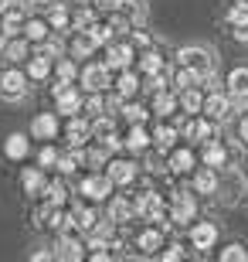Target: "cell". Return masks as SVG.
Listing matches in <instances>:
<instances>
[{
	"instance_id": "obj_39",
	"label": "cell",
	"mask_w": 248,
	"mask_h": 262,
	"mask_svg": "<svg viewBox=\"0 0 248 262\" xmlns=\"http://www.w3.org/2000/svg\"><path fill=\"white\" fill-rule=\"evenodd\" d=\"M173 85H177V92H184V89H194V85H200V75L194 72V68L181 65V72L173 75Z\"/></svg>"
},
{
	"instance_id": "obj_38",
	"label": "cell",
	"mask_w": 248,
	"mask_h": 262,
	"mask_svg": "<svg viewBox=\"0 0 248 262\" xmlns=\"http://www.w3.org/2000/svg\"><path fill=\"white\" fill-rule=\"evenodd\" d=\"M92 136H96L99 143H102V140H109V136H116V126H112V119L105 116V113H99V116H92Z\"/></svg>"
},
{
	"instance_id": "obj_43",
	"label": "cell",
	"mask_w": 248,
	"mask_h": 262,
	"mask_svg": "<svg viewBox=\"0 0 248 262\" xmlns=\"http://www.w3.org/2000/svg\"><path fill=\"white\" fill-rule=\"evenodd\" d=\"M41 55H48V58H61V55H65V41H61V38H58V34H55V38H44V41H41Z\"/></svg>"
},
{
	"instance_id": "obj_19",
	"label": "cell",
	"mask_w": 248,
	"mask_h": 262,
	"mask_svg": "<svg viewBox=\"0 0 248 262\" xmlns=\"http://www.w3.org/2000/svg\"><path fill=\"white\" fill-rule=\"evenodd\" d=\"M177 106H181L184 116H197L200 109H204V96H200V89H184V92H177Z\"/></svg>"
},
{
	"instance_id": "obj_15",
	"label": "cell",
	"mask_w": 248,
	"mask_h": 262,
	"mask_svg": "<svg viewBox=\"0 0 248 262\" xmlns=\"http://www.w3.org/2000/svg\"><path fill=\"white\" fill-rule=\"evenodd\" d=\"M200 160L208 167H214V170H221V167H228V146L218 143V140H204V154H200Z\"/></svg>"
},
{
	"instance_id": "obj_21",
	"label": "cell",
	"mask_w": 248,
	"mask_h": 262,
	"mask_svg": "<svg viewBox=\"0 0 248 262\" xmlns=\"http://www.w3.org/2000/svg\"><path fill=\"white\" fill-rule=\"evenodd\" d=\"M0 55H4V61H14V65H17V61L31 58V41L20 38V34H17V38H7V45H4Z\"/></svg>"
},
{
	"instance_id": "obj_35",
	"label": "cell",
	"mask_w": 248,
	"mask_h": 262,
	"mask_svg": "<svg viewBox=\"0 0 248 262\" xmlns=\"http://www.w3.org/2000/svg\"><path fill=\"white\" fill-rule=\"evenodd\" d=\"M48 24H51V31H65L68 24H72V17H68V10H65V4H51L48 7Z\"/></svg>"
},
{
	"instance_id": "obj_20",
	"label": "cell",
	"mask_w": 248,
	"mask_h": 262,
	"mask_svg": "<svg viewBox=\"0 0 248 262\" xmlns=\"http://www.w3.org/2000/svg\"><path fill=\"white\" fill-rule=\"evenodd\" d=\"M51 34V24H48V17H41V14H31L28 17V24H24V38L31 41V45H41V41Z\"/></svg>"
},
{
	"instance_id": "obj_46",
	"label": "cell",
	"mask_w": 248,
	"mask_h": 262,
	"mask_svg": "<svg viewBox=\"0 0 248 262\" xmlns=\"http://www.w3.org/2000/svg\"><path fill=\"white\" fill-rule=\"evenodd\" d=\"M88 31H92V38H96L99 48H102V45H109V41H112V34H116L109 24H99V20H92V28H88Z\"/></svg>"
},
{
	"instance_id": "obj_44",
	"label": "cell",
	"mask_w": 248,
	"mask_h": 262,
	"mask_svg": "<svg viewBox=\"0 0 248 262\" xmlns=\"http://www.w3.org/2000/svg\"><path fill=\"white\" fill-rule=\"evenodd\" d=\"M245 259H248V249L238 245V242H231V245L221 249V262H245Z\"/></svg>"
},
{
	"instance_id": "obj_54",
	"label": "cell",
	"mask_w": 248,
	"mask_h": 262,
	"mask_svg": "<svg viewBox=\"0 0 248 262\" xmlns=\"http://www.w3.org/2000/svg\"><path fill=\"white\" fill-rule=\"evenodd\" d=\"M31 259L34 262H48V259H55V249H51V252H31Z\"/></svg>"
},
{
	"instance_id": "obj_33",
	"label": "cell",
	"mask_w": 248,
	"mask_h": 262,
	"mask_svg": "<svg viewBox=\"0 0 248 262\" xmlns=\"http://www.w3.org/2000/svg\"><path fill=\"white\" fill-rule=\"evenodd\" d=\"M173 109H181L173 92H167V89H163V92H156V96H153V113H156V116H170Z\"/></svg>"
},
{
	"instance_id": "obj_34",
	"label": "cell",
	"mask_w": 248,
	"mask_h": 262,
	"mask_svg": "<svg viewBox=\"0 0 248 262\" xmlns=\"http://www.w3.org/2000/svg\"><path fill=\"white\" fill-rule=\"evenodd\" d=\"M123 10L129 14V20L136 24H146V17H150V7H146V0H123Z\"/></svg>"
},
{
	"instance_id": "obj_55",
	"label": "cell",
	"mask_w": 248,
	"mask_h": 262,
	"mask_svg": "<svg viewBox=\"0 0 248 262\" xmlns=\"http://www.w3.org/2000/svg\"><path fill=\"white\" fill-rule=\"evenodd\" d=\"M0 61H4V55H0Z\"/></svg>"
},
{
	"instance_id": "obj_11",
	"label": "cell",
	"mask_w": 248,
	"mask_h": 262,
	"mask_svg": "<svg viewBox=\"0 0 248 262\" xmlns=\"http://www.w3.org/2000/svg\"><path fill=\"white\" fill-rule=\"evenodd\" d=\"M82 249H85V245H82V238L75 235V225H72V228H65V232H61V242H58V249H55V259L75 262V259H82V255H85Z\"/></svg>"
},
{
	"instance_id": "obj_25",
	"label": "cell",
	"mask_w": 248,
	"mask_h": 262,
	"mask_svg": "<svg viewBox=\"0 0 248 262\" xmlns=\"http://www.w3.org/2000/svg\"><path fill=\"white\" fill-rule=\"evenodd\" d=\"M20 184H24V194H44V184H48V177L41 167H28L24 174H20Z\"/></svg>"
},
{
	"instance_id": "obj_10",
	"label": "cell",
	"mask_w": 248,
	"mask_h": 262,
	"mask_svg": "<svg viewBox=\"0 0 248 262\" xmlns=\"http://www.w3.org/2000/svg\"><path fill=\"white\" fill-rule=\"evenodd\" d=\"M136 214L140 218H146V222H163L160 228H167V218H163V201L156 191H146L140 201H136Z\"/></svg>"
},
{
	"instance_id": "obj_30",
	"label": "cell",
	"mask_w": 248,
	"mask_h": 262,
	"mask_svg": "<svg viewBox=\"0 0 248 262\" xmlns=\"http://www.w3.org/2000/svg\"><path fill=\"white\" fill-rule=\"evenodd\" d=\"M177 136H181V133H177V126H156V133H153V146H156L160 154H170Z\"/></svg>"
},
{
	"instance_id": "obj_50",
	"label": "cell",
	"mask_w": 248,
	"mask_h": 262,
	"mask_svg": "<svg viewBox=\"0 0 248 262\" xmlns=\"http://www.w3.org/2000/svg\"><path fill=\"white\" fill-rule=\"evenodd\" d=\"M38 160H41V167H58V150L55 146H44L38 154Z\"/></svg>"
},
{
	"instance_id": "obj_1",
	"label": "cell",
	"mask_w": 248,
	"mask_h": 262,
	"mask_svg": "<svg viewBox=\"0 0 248 262\" xmlns=\"http://www.w3.org/2000/svg\"><path fill=\"white\" fill-rule=\"evenodd\" d=\"M177 61L197 72L200 85H208L211 78H214V72H218V58H214L204 45H184V48H177Z\"/></svg>"
},
{
	"instance_id": "obj_13",
	"label": "cell",
	"mask_w": 248,
	"mask_h": 262,
	"mask_svg": "<svg viewBox=\"0 0 248 262\" xmlns=\"http://www.w3.org/2000/svg\"><path fill=\"white\" fill-rule=\"evenodd\" d=\"M31 136L34 140H55L58 136V116L55 113H38L31 119Z\"/></svg>"
},
{
	"instance_id": "obj_42",
	"label": "cell",
	"mask_w": 248,
	"mask_h": 262,
	"mask_svg": "<svg viewBox=\"0 0 248 262\" xmlns=\"http://www.w3.org/2000/svg\"><path fill=\"white\" fill-rule=\"evenodd\" d=\"M44 194H48V204H65L68 201V191L61 181H48L44 184Z\"/></svg>"
},
{
	"instance_id": "obj_18",
	"label": "cell",
	"mask_w": 248,
	"mask_h": 262,
	"mask_svg": "<svg viewBox=\"0 0 248 262\" xmlns=\"http://www.w3.org/2000/svg\"><path fill=\"white\" fill-rule=\"evenodd\" d=\"M218 184H221L218 170H214V167H208V164L194 174V191H197V194H218Z\"/></svg>"
},
{
	"instance_id": "obj_24",
	"label": "cell",
	"mask_w": 248,
	"mask_h": 262,
	"mask_svg": "<svg viewBox=\"0 0 248 262\" xmlns=\"http://www.w3.org/2000/svg\"><path fill=\"white\" fill-rule=\"evenodd\" d=\"M99 222H102V214H99L96 208H75V211H72V225H75L78 232H96Z\"/></svg>"
},
{
	"instance_id": "obj_27",
	"label": "cell",
	"mask_w": 248,
	"mask_h": 262,
	"mask_svg": "<svg viewBox=\"0 0 248 262\" xmlns=\"http://www.w3.org/2000/svg\"><path fill=\"white\" fill-rule=\"evenodd\" d=\"M51 68H55V58H48V55H34V58L28 61V78L31 82H44V78L51 75Z\"/></svg>"
},
{
	"instance_id": "obj_47",
	"label": "cell",
	"mask_w": 248,
	"mask_h": 262,
	"mask_svg": "<svg viewBox=\"0 0 248 262\" xmlns=\"http://www.w3.org/2000/svg\"><path fill=\"white\" fill-rule=\"evenodd\" d=\"M123 116L129 119V123H143V119H146V109L140 106V102H129V99H123Z\"/></svg>"
},
{
	"instance_id": "obj_3",
	"label": "cell",
	"mask_w": 248,
	"mask_h": 262,
	"mask_svg": "<svg viewBox=\"0 0 248 262\" xmlns=\"http://www.w3.org/2000/svg\"><path fill=\"white\" fill-rule=\"evenodd\" d=\"M78 82H82L85 92H105V89L112 85V72L105 68V61H88V65L82 68Z\"/></svg>"
},
{
	"instance_id": "obj_41",
	"label": "cell",
	"mask_w": 248,
	"mask_h": 262,
	"mask_svg": "<svg viewBox=\"0 0 248 262\" xmlns=\"http://www.w3.org/2000/svg\"><path fill=\"white\" fill-rule=\"evenodd\" d=\"M96 14H99L96 7H82V10H75V14H72V28H75V31H85V28H92V20H96Z\"/></svg>"
},
{
	"instance_id": "obj_17",
	"label": "cell",
	"mask_w": 248,
	"mask_h": 262,
	"mask_svg": "<svg viewBox=\"0 0 248 262\" xmlns=\"http://www.w3.org/2000/svg\"><path fill=\"white\" fill-rule=\"evenodd\" d=\"M150 146H153V136L143 129V123H133L129 133H126V150L129 154H146Z\"/></svg>"
},
{
	"instance_id": "obj_31",
	"label": "cell",
	"mask_w": 248,
	"mask_h": 262,
	"mask_svg": "<svg viewBox=\"0 0 248 262\" xmlns=\"http://www.w3.org/2000/svg\"><path fill=\"white\" fill-rule=\"evenodd\" d=\"M55 75H58V82H61V85H75V78H78L75 58H72V55H68V58H58V65H55Z\"/></svg>"
},
{
	"instance_id": "obj_53",
	"label": "cell",
	"mask_w": 248,
	"mask_h": 262,
	"mask_svg": "<svg viewBox=\"0 0 248 262\" xmlns=\"http://www.w3.org/2000/svg\"><path fill=\"white\" fill-rule=\"evenodd\" d=\"M238 140H241V143L248 146V116H245V119L238 123Z\"/></svg>"
},
{
	"instance_id": "obj_4",
	"label": "cell",
	"mask_w": 248,
	"mask_h": 262,
	"mask_svg": "<svg viewBox=\"0 0 248 262\" xmlns=\"http://www.w3.org/2000/svg\"><path fill=\"white\" fill-rule=\"evenodd\" d=\"M112 181H109V174H88L82 177V184H78V194H85L88 201H105V198H112Z\"/></svg>"
},
{
	"instance_id": "obj_49",
	"label": "cell",
	"mask_w": 248,
	"mask_h": 262,
	"mask_svg": "<svg viewBox=\"0 0 248 262\" xmlns=\"http://www.w3.org/2000/svg\"><path fill=\"white\" fill-rule=\"evenodd\" d=\"M92 7L99 14H112V10H123V0H92Z\"/></svg>"
},
{
	"instance_id": "obj_40",
	"label": "cell",
	"mask_w": 248,
	"mask_h": 262,
	"mask_svg": "<svg viewBox=\"0 0 248 262\" xmlns=\"http://www.w3.org/2000/svg\"><path fill=\"white\" fill-rule=\"evenodd\" d=\"M228 24H231V28L248 24V0H235V4L228 7Z\"/></svg>"
},
{
	"instance_id": "obj_32",
	"label": "cell",
	"mask_w": 248,
	"mask_h": 262,
	"mask_svg": "<svg viewBox=\"0 0 248 262\" xmlns=\"http://www.w3.org/2000/svg\"><path fill=\"white\" fill-rule=\"evenodd\" d=\"M167 167H170V170H177V174H187V170H191L194 167V154L191 150H170V160H167Z\"/></svg>"
},
{
	"instance_id": "obj_16",
	"label": "cell",
	"mask_w": 248,
	"mask_h": 262,
	"mask_svg": "<svg viewBox=\"0 0 248 262\" xmlns=\"http://www.w3.org/2000/svg\"><path fill=\"white\" fill-rule=\"evenodd\" d=\"M133 214H136V201H129L123 194H116L105 208V218H112V222H133Z\"/></svg>"
},
{
	"instance_id": "obj_23",
	"label": "cell",
	"mask_w": 248,
	"mask_h": 262,
	"mask_svg": "<svg viewBox=\"0 0 248 262\" xmlns=\"http://www.w3.org/2000/svg\"><path fill=\"white\" fill-rule=\"evenodd\" d=\"M88 140H92V123H85V119H78V116H68V143L78 150Z\"/></svg>"
},
{
	"instance_id": "obj_6",
	"label": "cell",
	"mask_w": 248,
	"mask_h": 262,
	"mask_svg": "<svg viewBox=\"0 0 248 262\" xmlns=\"http://www.w3.org/2000/svg\"><path fill=\"white\" fill-rule=\"evenodd\" d=\"M228 96H231V102H235V113L248 106V65L231 68V75H228Z\"/></svg>"
},
{
	"instance_id": "obj_12",
	"label": "cell",
	"mask_w": 248,
	"mask_h": 262,
	"mask_svg": "<svg viewBox=\"0 0 248 262\" xmlns=\"http://www.w3.org/2000/svg\"><path fill=\"white\" fill-rule=\"evenodd\" d=\"M96 38H92V31H75V38L68 41V55H72V58H92V55H96Z\"/></svg>"
},
{
	"instance_id": "obj_45",
	"label": "cell",
	"mask_w": 248,
	"mask_h": 262,
	"mask_svg": "<svg viewBox=\"0 0 248 262\" xmlns=\"http://www.w3.org/2000/svg\"><path fill=\"white\" fill-rule=\"evenodd\" d=\"M82 113H88V116H99V113H105V99H102V92H88V99L82 102Z\"/></svg>"
},
{
	"instance_id": "obj_26",
	"label": "cell",
	"mask_w": 248,
	"mask_h": 262,
	"mask_svg": "<svg viewBox=\"0 0 248 262\" xmlns=\"http://www.w3.org/2000/svg\"><path fill=\"white\" fill-rule=\"evenodd\" d=\"M163 245V228H146V232H140V238H136V249L143 255H156Z\"/></svg>"
},
{
	"instance_id": "obj_22",
	"label": "cell",
	"mask_w": 248,
	"mask_h": 262,
	"mask_svg": "<svg viewBox=\"0 0 248 262\" xmlns=\"http://www.w3.org/2000/svg\"><path fill=\"white\" fill-rule=\"evenodd\" d=\"M140 89H143L140 75H136L133 68H123V72H119V78H116V92H119V99H133Z\"/></svg>"
},
{
	"instance_id": "obj_2",
	"label": "cell",
	"mask_w": 248,
	"mask_h": 262,
	"mask_svg": "<svg viewBox=\"0 0 248 262\" xmlns=\"http://www.w3.org/2000/svg\"><path fill=\"white\" fill-rule=\"evenodd\" d=\"M0 96L7 99V102H20V99L28 96V72L4 68V72H0Z\"/></svg>"
},
{
	"instance_id": "obj_29",
	"label": "cell",
	"mask_w": 248,
	"mask_h": 262,
	"mask_svg": "<svg viewBox=\"0 0 248 262\" xmlns=\"http://www.w3.org/2000/svg\"><path fill=\"white\" fill-rule=\"evenodd\" d=\"M194 214H197V204H194L191 194H177L173 198V222H191Z\"/></svg>"
},
{
	"instance_id": "obj_14",
	"label": "cell",
	"mask_w": 248,
	"mask_h": 262,
	"mask_svg": "<svg viewBox=\"0 0 248 262\" xmlns=\"http://www.w3.org/2000/svg\"><path fill=\"white\" fill-rule=\"evenodd\" d=\"M218 242V225L214 222H197L191 228V245L194 249H214Z\"/></svg>"
},
{
	"instance_id": "obj_52",
	"label": "cell",
	"mask_w": 248,
	"mask_h": 262,
	"mask_svg": "<svg viewBox=\"0 0 248 262\" xmlns=\"http://www.w3.org/2000/svg\"><path fill=\"white\" fill-rule=\"evenodd\" d=\"M235 41H238V45H248V24L235 28Z\"/></svg>"
},
{
	"instance_id": "obj_51",
	"label": "cell",
	"mask_w": 248,
	"mask_h": 262,
	"mask_svg": "<svg viewBox=\"0 0 248 262\" xmlns=\"http://www.w3.org/2000/svg\"><path fill=\"white\" fill-rule=\"evenodd\" d=\"M160 259H167V262H181V259H184V249H181V245H167V249L160 252Z\"/></svg>"
},
{
	"instance_id": "obj_37",
	"label": "cell",
	"mask_w": 248,
	"mask_h": 262,
	"mask_svg": "<svg viewBox=\"0 0 248 262\" xmlns=\"http://www.w3.org/2000/svg\"><path fill=\"white\" fill-rule=\"evenodd\" d=\"M140 72H143V75H160L163 72V58L153 48H146L143 55H140Z\"/></svg>"
},
{
	"instance_id": "obj_5",
	"label": "cell",
	"mask_w": 248,
	"mask_h": 262,
	"mask_svg": "<svg viewBox=\"0 0 248 262\" xmlns=\"http://www.w3.org/2000/svg\"><path fill=\"white\" fill-rule=\"evenodd\" d=\"M208 119H214V123H224V119L235 113V102H231L228 92H211V96H204V109H200Z\"/></svg>"
},
{
	"instance_id": "obj_7",
	"label": "cell",
	"mask_w": 248,
	"mask_h": 262,
	"mask_svg": "<svg viewBox=\"0 0 248 262\" xmlns=\"http://www.w3.org/2000/svg\"><path fill=\"white\" fill-rule=\"evenodd\" d=\"M105 174H109V181H112L116 187H129L136 181V174H140V167H136L133 160H126V157H116V160H109Z\"/></svg>"
},
{
	"instance_id": "obj_9",
	"label": "cell",
	"mask_w": 248,
	"mask_h": 262,
	"mask_svg": "<svg viewBox=\"0 0 248 262\" xmlns=\"http://www.w3.org/2000/svg\"><path fill=\"white\" fill-rule=\"evenodd\" d=\"M55 109L61 113V116H75V113H82V96H78V89L58 82L55 85Z\"/></svg>"
},
{
	"instance_id": "obj_48",
	"label": "cell",
	"mask_w": 248,
	"mask_h": 262,
	"mask_svg": "<svg viewBox=\"0 0 248 262\" xmlns=\"http://www.w3.org/2000/svg\"><path fill=\"white\" fill-rule=\"evenodd\" d=\"M133 45H136V48H143V51L153 48V38L143 31V24H136V28H133Z\"/></svg>"
},
{
	"instance_id": "obj_28",
	"label": "cell",
	"mask_w": 248,
	"mask_h": 262,
	"mask_svg": "<svg viewBox=\"0 0 248 262\" xmlns=\"http://www.w3.org/2000/svg\"><path fill=\"white\" fill-rule=\"evenodd\" d=\"M4 154H7L10 160H24V157L31 154V143L24 140V133H10L7 140H4Z\"/></svg>"
},
{
	"instance_id": "obj_36",
	"label": "cell",
	"mask_w": 248,
	"mask_h": 262,
	"mask_svg": "<svg viewBox=\"0 0 248 262\" xmlns=\"http://www.w3.org/2000/svg\"><path fill=\"white\" fill-rule=\"evenodd\" d=\"M214 126H218L214 119L200 116L197 123H191V133H187V140H200V143H204V140H211V136H214Z\"/></svg>"
},
{
	"instance_id": "obj_8",
	"label": "cell",
	"mask_w": 248,
	"mask_h": 262,
	"mask_svg": "<svg viewBox=\"0 0 248 262\" xmlns=\"http://www.w3.org/2000/svg\"><path fill=\"white\" fill-rule=\"evenodd\" d=\"M133 58H136V48L133 45H105V68L109 72H123V68H133Z\"/></svg>"
}]
</instances>
